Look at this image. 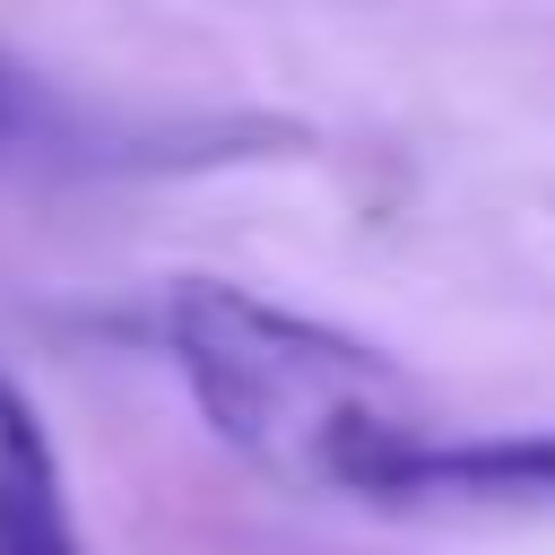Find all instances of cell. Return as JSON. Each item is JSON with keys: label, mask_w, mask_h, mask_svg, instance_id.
I'll use <instances>...</instances> for the list:
<instances>
[{"label": "cell", "mask_w": 555, "mask_h": 555, "mask_svg": "<svg viewBox=\"0 0 555 555\" xmlns=\"http://www.w3.org/2000/svg\"><path fill=\"white\" fill-rule=\"evenodd\" d=\"M165 356L208 416L217 442H234L278 486H330L356 468L364 442L408 434L399 364L312 312H286L269 295H243L225 278H182L156 312Z\"/></svg>", "instance_id": "obj_1"}, {"label": "cell", "mask_w": 555, "mask_h": 555, "mask_svg": "<svg viewBox=\"0 0 555 555\" xmlns=\"http://www.w3.org/2000/svg\"><path fill=\"white\" fill-rule=\"evenodd\" d=\"M338 494L356 503H468V512H555V434H382L356 451V468L338 477Z\"/></svg>", "instance_id": "obj_2"}, {"label": "cell", "mask_w": 555, "mask_h": 555, "mask_svg": "<svg viewBox=\"0 0 555 555\" xmlns=\"http://www.w3.org/2000/svg\"><path fill=\"white\" fill-rule=\"evenodd\" d=\"M0 555H87L52 425L9 373H0Z\"/></svg>", "instance_id": "obj_3"}, {"label": "cell", "mask_w": 555, "mask_h": 555, "mask_svg": "<svg viewBox=\"0 0 555 555\" xmlns=\"http://www.w3.org/2000/svg\"><path fill=\"white\" fill-rule=\"evenodd\" d=\"M35 104H43V95H35V78L0 52V147H17V139L35 130Z\"/></svg>", "instance_id": "obj_4"}]
</instances>
